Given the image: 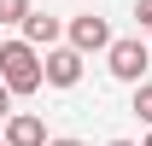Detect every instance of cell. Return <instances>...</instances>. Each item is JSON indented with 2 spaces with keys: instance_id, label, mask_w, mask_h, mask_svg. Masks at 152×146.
Instances as JSON below:
<instances>
[{
  "instance_id": "8",
  "label": "cell",
  "mask_w": 152,
  "mask_h": 146,
  "mask_svg": "<svg viewBox=\"0 0 152 146\" xmlns=\"http://www.w3.org/2000/svg\"><path fill=\"white\" fill-rule=\"evenodd\" d=\"M134 117L152 128V82H140V88H134Z\"/></svg>"
},
{
  "instance_id": "9",
  "label": "cell",
  "mask_w": 152,
  "mask_h": 146,
  "mask_svg": "<svg viewBox=\"0 0 152 146\" xmlns=\"http://www.w3.org/2000/svg\"><path fill=\"white\" fill-rule=\"evenodd\" d=\"M134 18H140V29L152 35V0H134Z\"/></svg>"
},
{
  "instance_id": "5",
  "label": "cell",
  "mask_w": 152,
  "mask_h": 146,
  "mask_svg": "<svg viewBox=\"0 0 152 146\" xmlns=\"http://www.w3.org/2000/svg\"><path fill=\"white\" fill-rule=\"evenodd\" d=\"M0 140L6 146H47V123H41L35 111H12L0 123Z\"/></svg>"
},
{
  "instance_id": "15",
  "label": "cell",
  "mask_w": 152,
  "mask_h": 146,
  "mask_svg": "<svg viewBox=\"0 0 152 146\" xmlns=\"http://www.w3.org/2000/svg\"><path fill=\"white\" fill-rule=\"evenodd\" d=\"M0 146H6V140H0Z\"/></svg>"
},
{
  "instance_id": "13",
  "label": "cell",
  "mask_w": 152,
  "mask_h": 146,
  "mask_svg": "<svg viewBox=\"0 0 152 146\" xmlns=\"http://www.w3.org/2000/svg\"><path fill=\"white\" fill-rule=\"evenodd\" d=\"M140 146H152V134H146V140H140Z\"/></svg>"
},
{
  "instance_id": "10",
  "label": "cell",
  "mask_w": 152,
  "mask_h": 146,
  "mask_svg": "<svg viewBox=\"0 0 152 146\" xmlns=\"http://www.w3.org/2000/svg\"><path fill=\"white\" fill-rule=\"evenodd\" d=\"M6 117H12V88L0 82V123H6Z\"/></svg>"
},
{
  "instance_id": "14",
  "label": "cell",
  "mask_w": 152,
  "mask_h": 146,
  "mask_svg": "<svg viewBox=\"0 0 152 146\" xmlns=\"http://www.w3.org/2000/svg\"><path fill=\"white\" fill-rule=\"evenodd\" d=\"M146 53H152V41H146Z\"/></svg>"
},
{
  "instance_id": "11",
  "label": "cell",
  "mask_w": 152,
  "mask_h": 146,
  "mask_svg": "<svg viewBox=\"0 0 152 146\" xmlns=\"http://www.w3.org/2000/svg\"><path fill=\"white\" fill-rule=\"evenodd\" d=\"M47 146H88V140H76V134H58V140H47Z\"/></svg>"
},
{
  "instance_id": "12",
  "label": "cell",
  "mask_w": 152,
  "mask_h": 146,
  "mask_svg": "<svg viewBox=\"0 0 152 146\" xmlns=\"http://www.w3.org/2000/svg\"><path fill=\"white\" fill-rule=\"evenodd\" d=\"M111 146H134V140H111Z\"/></svg>"
},
{
  "instance_id": "3",
  "label": "cell",
  "mask_w": 152,
  "mask_h": 146,
  "mask_svg": "<svg viewBox=\"0 0 152 146\" xmlns=\"http://www.w3.org/2000/svg\"><path fill=\"white\" fill-rule=\"evenodd\" d=\"M64 47H76V53H105L111 47V29H105V18H94V12H82V18L64 23Z\"/></svg>"
},
{
  "instance_id": "1",
  "label": "cell",
  "mask_w": 152,
  "mask_h": 146,
  "mask_svg": "<svg viewBox=\"0 0 152 146\" xmlns=\"http://www.w3.org/2000/svg\"><path fill=\"white\" fill-rule=\"evenodd\" d=\"M0 82L12 88V99L47 88V76H41V53H35L23 35H18V41H0Z\"/></svg>"
},
{
  "instance_id": "7",
  "label": "cell",
  "mask_w": 152,
  "mask_h": 146,
  "mask_svg": "<svg viewBox=\"0 0 152 146\" xmlns=\"http://www.w3.org/2000/svg\"><path fill=\"white\" fill-rule=\"evenodd\" d=\"M29 12H35L29 0H0V23H23Z\"/></svg>"
},
{
  "instance_id": "2",
  "label": "cell",
  "mask_w": 152,
  "mask_h": 146,
  "mask_svg": "<svg viewBox=\"0 0 152 146\" xmlns=\"http://www.w3.org/2000/svg\"><path fill=\"white\" fill-rule=\"evenodd\" d=\"M105 70H111L117 82L140 88V82H146V70H152V53H146V41H140V35H129V41H111V47H105Z\"/></svg>"
},
{
  "instance_id": "6",
  "label": "cell",
  "mask_w": 152,
  "mask_h": 146,
  "mask_svg": "<svg viewBox=\"0 0 152 146\" xmlns=\"http://www.w3.org/2000/svg\"><path fill=\"white\" fill-rule=\"evenodd\" d=\"M58 35H64V23L53 18V12H29V18H23V41H29V47H58Z\"/></svg>"
},
{
  "instance_id": "4",
  "label": "cell",
  "mask_w": 152,
  "mask_h": 146,
  "mask_svg": "<svg viewBox=\"0 0 152 146\" xmlns=\"http://www.w3.org/2000/svg\"><path fill=\"white\" fill-rule=\"evenodd\" d=\"M41 76H47V88H76V82H82V53H76V47H47Z\"/></svg>"
}]
</instances>
